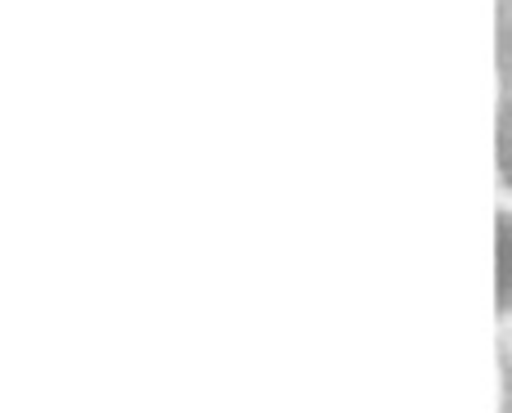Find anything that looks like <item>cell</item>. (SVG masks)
Wrapping results in <instances>:
<instances>
[{"mask_svg":"<svg viewBox=\"0 0 512 413\" xmlns=\"http://www.w3.org/2000/svg\"><path fill=\"white\" fill-rule=\"evenodd\" d=\"M495 315L499 324L512 319V198L495 207Z\"/></svg>","mask_w":512,"mask_h":413,"instance_id":"1","label":"cell"}]
</instances>
